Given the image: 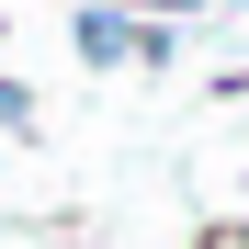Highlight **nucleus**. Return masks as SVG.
<instances>
[{
	"mask_svg": "<svg viewBox=\"0 0 249 249\" xmlns=\"http://www.w3.org/2000/svg\"><path fill=\"white\" fill-rule=\"evenodd\" d=\"M68 46H79V68H170V23H136L113 0H79Z\"/></svg>",
	"mask_w": 249,
	"mask_h": 249,
	"instance_id": "nucleus-1",
	"label": "nucleus"
},
{
	"mask_svg": "<svg viewBox=\"0 0 249 249\" xmlns=\"http://www.w3.org/2000/svg\"><path fill=\"white\" fill-rule=\"evenodd\" d=\"M113 12H136V23H181V12H227V0H113Z\"/></svg>",
	"mask_w": 249,
	"mask_h": 249,
	"instance_id": "nucleus-2",
	"label": "nucleus"
},
{
	"mask_svg": "<svg viewBox=\"0 0 249 249\" xmlns=\"http://www.w3.org/2000/svg\"><path fill=\"white\" fill-rule=\"evenodd\" d=\"M0 124H12V136H23V124H34V91H23L12 68H0Z\"/></svg>",
	"mask_w": 249,
	"mask_h": 249,
	"instance_id": "nucleus-3",
	"label": "nucleus"
},
{
	"mask_svg": "<svg viewBox=\"0 0 249 249\" xmlns=\"http://www.w3.org/2000/svg\"><path fill=\"white\" fill-rule=\"evenodd\" d=\"M193 249H249V227H204V238H193Z\"/></svg>",
	"mask_w": 249,
	"mask_h": 249,
	"instance_id": "nucleus-4",
	"label": "nucleus"
}]
</instances>
